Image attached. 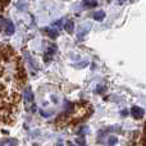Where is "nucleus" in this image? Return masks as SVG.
<instances>
[{
	"instance_id": "nucleus-5",
	"label": "nucleus",
	"mask_w": 146,
	"mask_h": 146,
	"mask_svg": "<svg viewBox=\"0 0 146 146\" xmlns=\"http://www.w3.org/2000/svg\"><path fill=\"white\" fill-rule=\"evenodd\" d=\"M131 115L135 119H141L144 117V109L140 108V106H133L131 109Z\"/></svg>"
},
{
	"instance_id": "nucleus-1",
	"label": "nucleus",
	"mask_w": 146,
	"mask_h": 146,
	"mask_svg": "<svg viewBox=\"0 0 146 146\" xmlns=\"http://www.w3.org/2000/svg\"><path fill=\"white\" fill-rule=\"evenodd\" d=\"M0 56L3 58L0 62V121L3 123H8L9 121H13L19 106V87L22 86L23 81L18 80V72H22L23 68L14 72L8 69L15 58L10 48H5L4 51L0 53Z\"/></svg>"
},
{
	"instance_id": "nucleus-9",
	"label": "nucleus",
	"mask_w": 146,
	"mask_h": 146,
	"mask_svg": "<svg viewBox=\"0 0 146 146\" xmlns=\"http://www.w3.org/2000/svg\"><path fill=\"white\" fill-rule=\"evenodd\" d=\"M92 18L96 21H103L104 18H105V13H104L103 10H98V12H95L92 14Z\"/></svg>"
},
{
	"instance_id": "nucleus-7",
	"label": "nucleus",
	"mask_w": 146,
	"mask_h": 146,
	"mask_svg": "<svg viewBox=\"0 0 146 146\" xmlns=\"http://www.w3.org/2000/svg\"><path fill=\"white\" fill-rule=\"evenodd\" d=\"M18 145V141L14 139H8V140H3L0 142V146H17Z\"/></svg>"
},
{
	"instance_id": "nucleus-8",
	"label": "nucleus",
	"mask_w": 146,
	"mask_h": 146,
	"mask_svg": "<svg viewBox=\"0 0 146 146\" xmlns=\"http://www.w3.org/2000/svg\"><path fill=\"white\" fill-rule=\"evenodd\" d=\"M46 33H48L51 38H55L56 36L59 35L58 28H55V27H48V28H46Z\"/></svg>"
},
{
	"instance_id": "nucleus-10",
	"label": "nucleus",
	"mask_w": 146,
	"mask_h": 146,
	"mask_svg": "<svg viewBox=\"0 0 146 146\" xmlns=\"http://www.w3.org/2000/svg\"><path fill=\"white\" fill-rule=\"evenodd\" d=\"M73 27H74V23H73V21H67L66 25H64V28H66L67 32L72 33L73 32Z\"/></svg>"
},
{
	"instance_id": "nucleus-14",
	"label": "nucleus",
	"mask_w": 146,
	"mask_h": 146,
	"mask_svg": "<svg viewBox=\"0 0 146 146\" xmlns=\"http://www.w3.org/2000/svg\"><path fill=\"white\" fill-rule=\"evenodd\" d=\"M68 146H76V145L73 144V142H68Z\"/></svg>"
},
{
	"instance_id": "nucleus-2",
	"label": "nucleus",
	"mask_w": 146,
	"mask_h": 146,
	"mask_svg": "<svg viewBox=\"0 0 146 146\" xmlns=\"http://www.w3.org/2000/svg\"><path fill=\"white\" fill-rule=\"evenodd\" d=\"M23 100H25L26 110L30 111V113H35L36 111V104H35L33 92H32V90H31V87H27L25 90V94H23Z\"/></svg>"
},
{
	"instance_id": "nucleus-3",
	"label": "nucleus",
	"mask_w": 146,
	"mask_h": 146,
	"mask_svg": "<svg viewBox=\"0 0 146 146\" xmlns=\"http://www.w3.org/2000/svg\"><path fill=\"white\" fill-rule=\"evenodd\" d=\"M99 141H100L101 144L106 145V146H114L117 144V141H118V139H117L115 136H113V135L103 133L100 137H99Z\"/></svg>"
},
{
	"instance_id": "nucleus-6",
	"label": "nucleus",
	"mask_w": 146,
	"mask_h": 146,
	"mask_svg": "<svg viewBox=\"0 0 146 146\" xmlns=\"http://www.w3.org/2000/svg\"><path fill=\"white\" fill-rule=\"evenodd\" d=\"M5 33L7 35H13L14 33V26L10 21H5Z\"/></svg>"
},
{
	"instance_id": "nucleus-13",
	"label": "nucleus",
	"mask_w": 146,
	"mask_h": 146,
	"mask_svg": "<svg viewBox=\"0 0 146 146\" xmlns=\"http://www.w3.org/2000/svg\"><path fill=\"white\" fill-rule=\"evenodd\" d=\"M56 146H63V142H62V141H59L58 144H56Z\"/></svg>"
},
{
	"instance_id": "nucleus-4",
	"label": "nucleus",
	"mask_w": 146,
	"mask_h": 146,
	"mask_svg": "<svg viewBox=\"0 0 146 146\" xmlns=\"http://www.w3.org/2000/svg\"><path fill=\"white\" fill-rule=\"evenodd\" d=\"M90 28H91V26L88 25V23H82V25L78 27V32H77L78 38L85 37V36L87 35L88 32H90Z\"/></svg>"
},
{
	"instance_id": "nucleus-12",
	"label": "nucleus",
	"mask_w": 146,
	"mask_h": 146,
	"mask_svg": "<svg viewBox=\"0 0 146 146\" xmlns=\"http://www.w3.org/2000/svg\"><path fill=\"white\" fill-rule=\"evenodd\" d=\"M4 23H5V22H4V21H3V18H0V27H1V26L4 25Z\"/></svg>"
},
{
	"instance_id": "nucleus-11",
	"label": "nucleus",
	"mask_w": 146,
	"mask_h": 146,
	"mask_svg": "<svg viewBox=\"0 0 146 146\" xmlns=\"http://www.w3.org/2000/svg\"><path fill=\"white\" fill-rule=\"evenodd\" d=\"M83 5H85V7H96V5H98V1H96V0H85V1H83Z\"/></svg>"
}]
</instances>
